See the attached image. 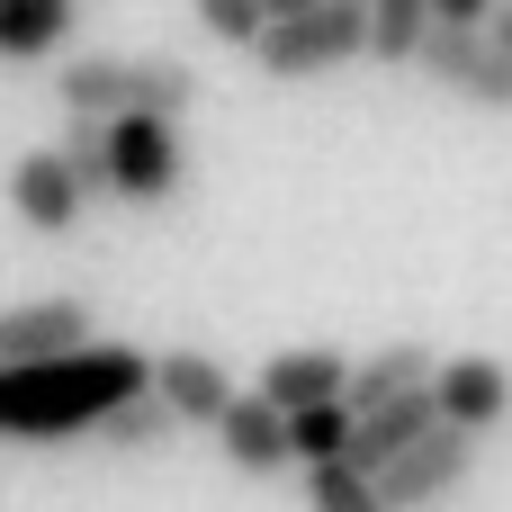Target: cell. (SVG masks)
I'll return each mask as SVG.
<instances>
[{
	"instance_id": "15",
	"label": "cell",
	"mask_w": 512,
	"mask_h": 512,
	"mask_svg": "<svg viewBox=\"0 0 512 512\" xmlns=\"http://www.w3.org/2000/svg\"><path fill=\"white\" fill-rule=\"evenodd\" d=\"M360 18H369V54L405 72L414 45H423V27H432V0H360Z\"/></svg>"
},
{
	"instance_id": "1",
	"label": "cell",
	"mask_w": 512,
	"mask_h": 512,
	"mask_svg": "<svg viewBox=\"0 0 512 512\" xmlns=\"http://www.w3.org/2000/svg\"><path fill=\"white\" fill-rule=\"evenodd\" d=\"M126 396H144V351L135 342H90L63 360H27L0 369V441H90L99 414H117Z\"/></svg>"
},
{
	"instance_id": "21",
	"label": "cell",
	"mask_w": 512,
	"mask_h": 512,
	"mask_svg": "<svg viewBox=\"0 0 512 512\" xmlns=\"http://www.w3.org/2000/svg\"><path fill=\"white\" fill-rule=\"evenodd\" d=\"M504 0H432V27H486Z\"/></svg>"
},
{
	"instance_id": "17",
	"label": "cell",
	"mask_w": 512,
	"mask_h": 512,
	"mask_svg": "<svg viewBox=\"0 0 512 512\" xmlns=\"http://www.w3.org/2000/svg\"><path fill=\"white\" fill-rule=\"evenodd\" d=\"M279 432H288V468H297V459H306V468H324V459H342V441H351V405L333 396V405L279 414Z\"/></svg>"
},
{
	"instance_id": "18",
	"label": "cell",
	"mask_w": 512,
	"mask_h": 512,
	"mask_svg": "<svg viewBox=\"0 0 512 512\" xmlns=\"http://www.w3.org/2000/svg\"><path fill=\"white\" fill-rule=\"evenodd\" d=\"M54 162L72 171V189H81V198H108V126H90V117H63V144H54Z\"/></svg>"
},
{
	"instance_id": "7",
	"label": "cell",
	"mask_w": 512,
	"mask_h": 512,
	"mask_svg": "<svg viewBox=\"0 0 512 512\" xmlns=\"http://www.w3.org/2000/svg\"><path fill=\"white\" fill-rule=\"evenodd\" d=\"M423 396H432V414H441L450 432L486 441V432L512 414V369H504V360H486V351H459V360H432Z\"/></svg>"
},
{
	"instance_id": "12",
	"label": "cell",
	"mask_w": 512,
	"mask_h": 512,
	"mask_svg": "<svg viewBox=\"0 0 512 512\" xmlns=\"http://www.w3.org/2000/svg\"><path fill=\"white\" fill-rule=\"evenodd\" d=\"M432 342H387V351H369V360H351V378H342V405L351 414H369V405H387V396H414L423 378H432Z\"/></svg>"
},
{
	"instance_id": "19",
	"label": "cell",
	"mask_w": 512,
	"mask_h": 512,
	"mask_svg": "<svg viewBox=\"0 0 512 512\" xmlns=\"http://www.w3.org/2000/svg\"><path fill=\"white\" fill-rule=\"evenodd\" d=\"M306 512H378V495H369V477L324 459V468H306Z\"/></svg>"
},
{
	"instance_id": "6",
	"label": "cell",
	"mask_w": 512,
	"mask_h": 512,
	"mask_svg": "<svg viewBox=\"0 0 512 512\" xmlns=\"http://www.w3.org/2000/svg\"><path fill=\"white\" fill-rule=\"evenodd\" d=\"M468 477H477V441L450 432V423H432L414 450H396L369 477V495H378V512H423V504H441V495H459Z\"/></svg>"
},
{
	"instance_id": "2",
	"label": "cell",
	"mask_w": 512,
	"mask_h": 512,
	"mask_svg": "<svg viewBox=\"0 0 512 512\" xmlns=\"http://www.w3.org/2000/svg\"><path fill=\"white\" fill-rule=\"evenodd\" d=\"M54 99H63V117H90V126L189 117L198 108V63H180V54H81V63L54 72Z\"/></svg>"
},
{
	"instance_id": "13",
	"label": "cell",
	"mask_w": 512,
	"mask_h": 512,
	"mask_svg": "<svg viewBox=\"0 0 512 512\" xmlns=\"http://www.w3.org/2000/svg\"><path fill=\"white\" fill-rule=\"evenodd\" d=\"M216 441H225V459H234L243 477H279V468H288V432H279V414H270L261 396H243V387H234V405L216 414Z\"/></svg>"
},
{
	"instance_id": "9",
	"label": "cell",
	"mask_w": 512,
	"mask_h": 512,
	"mask_svg": "<svg viewBox=\"0 0 512 512\" xmlns=\"http://www.w3.org/2000/svg\"><path fill=\"white\" fill-rule=\"evenodd\" d=\"M90 297H18L0 306V369H27V360H63V351H90Z\"/></svg>"
},
{
	"instance_id": "3",
	"label": "cell",
	"mask_w": 512,
	"mask_h": 512,
	"mask_svg": "<svg viewBox=\"0 0 512 512\" xmlns=\"http://www.w3.org/2000/svg\"><path fill=\"white\" fill-rule=\"evenodd\" d=\"M360 54H369L360 0H315V9L270 18V27L252 36V63H261L270 81H315V72H342V63H360Z\"/></svg>"
},
{
	"instance_id": "5",
	"label": "cell",
	"mask_w": 512,
	"mask_h": 512,
	"mask_svg": "<svg viewBox=\"0 0 512 512\" xmlns=\"http://www.w3.org/2000/svg\"><path fill=\"white\" fill-rule=\"evenodd\" d=\"M405 72L441 81L450 99H468V108H486V117H512V63L495 54L486 27H423V45H414Z\"/></svg>"
},
{
	"instance_id": "23",
	"label": "cell",
	"mask_w": 512,
	"mask_h": 512,
	"mask_svg": "<svg viewBox=\"0 0 512 512\" xmlns=\"http://www.w3.org/2000/svg\"><path fill=\"white\" fill-rule=\"evenodd\" d=\"M297 9H315V0H261V27H270V18H297Z\"/></svg>"
},
{
	"instance_id": "8",
	"label": "cell",
	"mask_w": 512,
	"mask_h": 512,
	"mask_svg": "<svg viewBox=\"0 0 512 512\" xmlns=\"http://www.w3.org/2000/svg\"><path fill=\"white\" fill-rule=\"evenodd\" d=\"M144 396L171 414V432L180 423H207L216 432V414L234 405V378H225L216 351H144Z\"/></svg>"
},
{
	"instance_id": "10",
	"label": "cell",
	"mask_w": 512,
	"mask_h": 512,
	"mask_svg": "<svg viewBox=\"0 0 512 512\" xmlns=\"http://www.w3.org/2000/svg\"><path fill=\"white\" fill-rule=\"evenodd\" d=\"M9 207H18L27 234H72L90 198L72 189V171H63L54 144H45V153H18V162H9Z\"/></svg>"
},
{
	"instance_id": "16",
	"label": "cell",
	"mask_w": 512,
	"mask_h": 512,
	"mask_svg": "<svg viewBox=\"0 0 512 512\" xmlns=\"http://www.w3.org/2000/svg\"><path fill=\"white\" fill-rule=\"evenodd\" d=\"M90 441H99V450H117V459H144V450H162V441H171V414H162L153 396H126L117 414H99V423H90Z\"/></svg>"
},
{
	"instance_id": "14",
	"label": "cell",
	"mask_w": 512,
	"mask_h": 512,
	"mask_svg": "<svg viewBox=\"0 0 512 512\" xmlns=\"http://www.w3.org/2000/svg\"><path fill=\"white\" fill-rule=\"evenodd\" d=\"M72 36V0H0V63H36Z\"/></svg>"
},
{
	"instance_id": "22",
	"label": "cell",
	"mask_w": 512,
	"mask_h": 512,
	"mask_svg": "<svg viewBox=\"0 0 512 512\" xmlns=\"http://www.w3.org/2000/svg\"><path fill=\"white\" fill-rule=\"evenodd\" d=\"M486 36H495V54H504V63H512V0H504V9H495V18H486Z\"/></svg>"
},
{
	"instance_id": "4",
	"label": "cell",
	"mask_w": 512,
	"mask_h": 512,
	"mask_svg": "<svg viewBox=\"0 0 512 512\" xmlns=\"http://www.w3.org/2000/svg\"><path fill=\"white\" fill-rule=\"evenodd\" d=\"M189 180V144L180 117H108V198L135 207H171Z\"/></svg>"
},
{
	"instance_id": "20",
	"label": "cell",
	"mask_w": 512,
	"mask_h": 512,
	"mask_svg": "<svg viewBox=\"0 0 512 512\" xmlns=\"http://www.w3.org/2000/svg\"><path fill=\"white\" fill-rule=\"evenodd\" d=\"M189 9H198V27H207L216 45L252 54V36H261V0H189Z\"/></svg>"
},
{
	"instance_id": "11",
	"label": "cell",
	"mask_w": 512,
	"mask_h": 512,
	"mask_svg": "<svg viewBox=\"0 0 512 512\" xmlns=\"http://www.w3.org/2000/svg\"><path fill=\"white\" fill-rule=\"evenodd\" d=\"M342 378H351V360L324 351V342H306V351H270V369H261L252 396H261L270 414H306V405H333Z\"/></svg>"
}]
</instances>
